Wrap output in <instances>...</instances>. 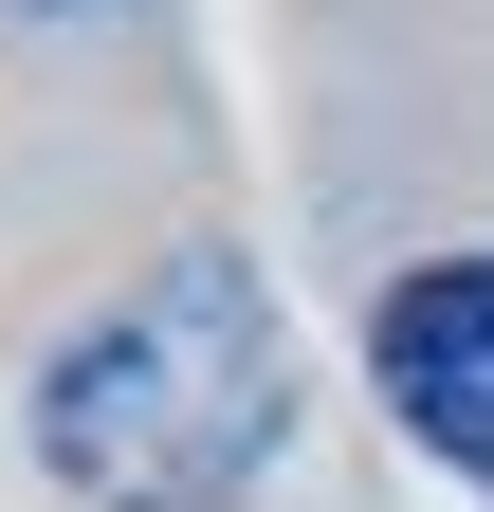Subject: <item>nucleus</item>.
I'll list each match as a JSON object with an SVG mask.
<instances>
[{
    "label": "nucleus",
    "instance_id": "1",
    "mask_svg": "<svg viewBox=\"0 0 494 512\" xmlns=\"http://www.w3.org/2000/svg\"><path fill=\"white\" fill-rule=\"evenodd\" d=\"M275 421H293V348H275V293L238 256L147 275L129 311H92L37 366V458L92 512H220L275 458Z\"/></svg>",
    "mask_w": 494,
    "mask_h": 512
},
{
    "label": "nucleus",
    "instance_id": "2",
    "mask_svg": "<svg viewBox=\"0 0 494 512\" xmlns=\"http://www.w3.org/2000/svg\"><path fill=\"white\" fill-rule=\"evenodd\" d=\"M366 366H385V403L421 458H458L494 494V256H421V275L366 311Z\"/></svg>",
    "mask_w": 494,
    "mask_h": 512
}]
</instances>
